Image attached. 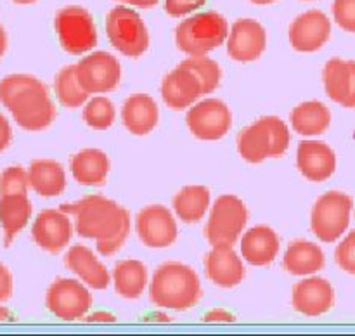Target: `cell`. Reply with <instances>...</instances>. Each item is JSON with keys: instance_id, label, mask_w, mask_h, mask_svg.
Returning a JSON list of instances; mask_svg holds the SVG:
<instances>
[{"instance_id": "43", "label": "cell", "mask_w": 355, "mask_h": 336, "mask_svg": "<svg viewBox=\"0 0 355 336\" xmlns=\"http://www.w3.org/2000/svg\"><path fill=\"white\" fill-rule=\"evenodd\" d=\"M125 3H130L134 7H141V9H149V7H155L159 0H121Z\"/></svg>"}, {"instance_id": "31", "label": "cell", "mask_w": 355, "mask_h": 336, "mask_svg": "<svg viewBox=\"0 0 355 336\" xmlns=\"http://www.w3.org/2000/svg\"><path fill=\"white\" fill-rule=\"evenodd\" d=\"M172 206L184 224H196L210 208V191L205 186H186L173 196Z\"/></svg>"}, {"instance_id": "12", "label": "cell", "mask_w": 355, "mask_h": 336, "mask_svg": "<svg viewBox=\"0 0 355 336\" xmlns=\"http://www.w3.org/2000/svg\"><path fill=\"white\" fill-rule=\"evenodd\" d=\"M80 83L89 94L113 92L121 80L120 61L106 51L85 55L76 64Z\"/></svg>"}, {"instance_id": "32", "label": "cell", "mask_w": 355, "mask_h": 336, "mask_svg": "<svg viewBox=\"0 0 355 336\" xmlns=\"http://www.w3.org/2000/svg\"><path fill=\"white\" fill-rule=\"evenodd\" d=\"M54 92L59 103L69 109H75V107L85 104L90 96L80 83L78 75H76V64L64 66L58 73L54 80Z\"/></svg>"}, {"instance_id": "25", "label": "cell", "mask_w": 355, "mask_h": 336, "mask_svg": "<svg viewBox=\"0 0 355 336\" xmlns=\"http://www.w3.org/2000/svg\"><path fill=\"white\" fill-rule=\"evenodd\" d=\"M111 161L101 149H82L71 156L69 170L73 179L82 186H103L110 173Z\"/></svg>"}, {"instance_id": "47", "label": "cell", "mask_w": 355, "mask_h": 336, "mask_svg": "<svg viewBox=\"0 0 355 336\" xmlns=\"http://www.w3.org/2000/svg\"><path fill=\"white\" fill-rule=\"evenodd\" d=\"M250 2L257 3V6H267V3H274L277 2V0H250Z\"/></svg>"}, {"instance_id": "40", "label": "cell", "mask_w": 355, "mask_h": 336, "mask_svg": "<svg viewBox=\"0 0 355 336\" xmlns=\"http://www.w3.org/2000/svg\"><path fill=\"white\" fill-rule=\"evenodd\" d=\"M12 141V128H10L9 120L0 113V152L6 151Z\"/></svg>"}, {"instance_id": "26", "label": "cell", "mask_w": 355, "mask_h": 336, "mask_svg": "<svg viewBox=\"0 0 355 336\" xmlns=\"http://www.w3.org/2000/svg\"><path fill=\"white\" fill-rule=\"evenodd\" d=\"M31 201L26 193H14L0 196V225L3 229V245L9 248L14 238L26 227L31 218Z\"/></svg>"}, {"instance_id": "35", "label": "cell", "mask_w": 355, "mask_h": 336, "mask_svg": "<svg viewBox=\"0 0 355 336\" xmlns=\"http://www.w3.org/2000/svg\"><path fill=\"white\" fill-rule=\"evenodd\" d=\"M28 187H30V177H28V172L23 166H7L0 173V196L14 193H28Z\"/></svg>"}, {"instance_id": "3", "label": "cell", "mask_w": 355, "mask_h": 336, "mask_svg": "<svg viewBox=\"0 0 355 336\" xmlns=\"http://www.w3.org/2000/svg\"><path fill=\"white\" fill-rule=\"evenodd\" d=\"M149 298L159 308L189 310L201 298L200 277L186 263L165 262L153 274Z\"/></svg>"}, {"instance_id": "33", "label": "cell", "mask_w": 355, "mask_h": 336, "mask_svg": "<svg viewBox=\"0 0 355 336\" xmlns=\"http://www.w3.org/2000/svg\"><path fill=\"white\" fill-rule=\"evenodd\" d=\"M114 116H116L114 104L104 96L92 97L90 100H87L85 107H83V121L96 130L110 128L113 125Z\"/></svg>"}, {"instance_id": "9", "label": "cell", "mask_w": 355, "mask_h": 336, "mask_svg": "<svg viewBox=\"0 0 355 336\" xmlns=\"http://www.w3.org/2000/svg\"><path fill=\"white\" fill-rule=\"evenodd\" d=\"M106 35L111 45L128 58H139L149 48V31L134 9L118 6L106 16Z\"/></svg>"}, {"instance_id": "24", "label": "cell", "mask_w": 355, "mask_h": 336, "mask_svg": "<svg viewBox=\"0 0 355 336\" xmlns=\"http://www.w3.org/2000/svg\"><path fill=\"white\" fill-rule=\"evenodd\" d=\"M158 104L148 94H134L123 103L121 121L125 128L137 137L151 134L158 125Z\"/></svg>"}, {"instance_id": "2", "label": "cell", "mask_w": 355, "mask_h": 336, "mask_svg": "<svg viewBox=\"0 0 355 336\" xmlns=\"http://www.w3.org/2000/svg\"><path fill=\"white\" fill-rule=\"evenodd\" d=\"M0 103L24 130H45L55 120V106L47 85L31 75L14 73L0 80Z\"/></svg>"}, {"instance_id": "21", "label": "cell", "mask_w": 355, "mask_h": 336, "mask_svg": "<svg viewBox=\"0 0 355 336\" xmlns=\"http://www.w3.org/2000/svg\"><path fill=\"white\" fill-rule=\"evenodd\" d=\"M208 279L218 288H234L245 279V265L232 246H214L205 258Z\"/></svg>"}, {"instance_id": "39", "label": "cell", "mask_w": 355, "mask_h": 336, "mask_svg": "<svg viewBox=\"0 0 355 336\" xmlns=\"http://www.w3.org/2000/svg\"><path fill=\"white\" fill-rule=\"evenodd\" d=\"M12 294V276L3 263H0V303L7 301Z\"/></svg>"}, {"instance_id": "44", "label": "cell", "mask_w": 355, "mask_h": 336, "mask_svg": "<svg viewBox=\"0 0 355 336\" xmlns=\"http://www.w3.org/2000/svg\"><path fill=\"white\" fill-rule=\"evenodd\" d=\"M7 51V33L6 30H3V26H0V59H2V55L6 54Z\"/></svg>"}, {"instance_id": "45", "label": "cell", "mask_w": 355, "mask_h": 336, "mask_svg": "<svg viewBox=\"0 0 355 336\" xmlns=\"http://www.w3.org/2000/svg\"><path fill=\"white\" fill-rule=\"evenodd\" d=\"M12 312L9 310V308H6V307H2V305H0V322H3V321H12Z\"/></svg>"}, {"instance_id": "49", "label": "cell", "mask_w": 355, "mask_h": 336, "mask_svg": "<svg viewBox=\"0 0 355 336\" xmlns=\"http://www.w3.org/2000/svg\"><path fill=\"white\" fill-rule=\"evenodd\" d=\"M305 2H311V0H305Z\"/></svg>"}, {"instance_id": "50", "label": "cell", "mask_w": 355, "mask_h": 336, "mask_svg": "<svg viewBox=\"0 0 355 336\" xmlns=\"http://www.w3.org/2000/svg\"><path fill=\"white\" fill-rule=\"evenodd\" d=\"M120 2H121V0H120Z\"/></svg>"}, {"instance_id": "36", "label": "cell", "mask_w": 355, "mask_h": 336, "mask_svg": "<svg viewBox=\"0 0 355 336\" xmlns=\"http://www.w3.org/2000/svg\"><path fill=\"white\" fill-rule=\"evenodd\" d=\"M335 260L340 269L355 276V231H350L340 242L335 251Z\"/></svg>"}, {"instance_id": "15", "label": "cell", "mask_w": 355, "mask_h": 336, "mask_svg": "<svg viewBox=\"0 0 355 336\" xmlns=\"http://www.w3.org/2000/svg\"><path fill=\"white\" fill-rule=\"evenodd\" d=\"M288 37L295 51L311 54L324 47L326 42L329 40L331 21L322 10L311 9L295 17L288 30Z\"/></svg>"}, {"instance_id": "42", "label": "cell", "mask_w": 355, "mask_h": 336, "mask_svg": "<svg viewBox=\"0 0 355 336\" xmlns=\"http://www.w3.org/2000/svg\"><path fill=\"white\" fill-rule=\"evenodd\" d=\"M87 321L89 322H114L116 321V317H114L113 314H110V312H94V314L87 315Z\"/></svg>"}, {"instance_id": "37", "label": "cell", "mask_w": 355, "mask_h": 336, "mask_svg": "<svg viewBox=\"0 0 355 336\" xmlns=\"http://www.w3.org/2000/svg\"><path fill=\"white\" fill-rule=\"evenodd\" d=\"M333 17L342 30L355 33V0H335Z\"/></svg>"}, {"instance_id": "23", "label": "cell", "mask_w": 355, "mask_h": 336, "mask_svg": "<svg viewBox=\"0 0 355 336\" xmlns=\"http://www.w3.org/2000/svg\"><path fill=\"white\" fill-rule=\"evenodd\" d=\"M281 239L269 225H255L241 238V255L250 265L266 267L276 260Z\"/></svg>"}, {"instance_id": "13", "label": "cell", "mask_w": 355, "mask_h": 336, "mask_svg": "<svg viewBox=\"0 0 355 336\" xmlns=\"http://www.w3.org/2000/svg\"><path fill=\"white\" fill-rule=\"evenodd\" d=\"M139 239L148 248H168L179 236L172 211L162 204H149L137 213L135 220Z\"/></svg>"}, {"instance_id": "28", "label": "cell", "mask_w": 355, "mask_h": 336, "mask_svg": "<svg viewBox=\"0 0 355 336\" xmlns=\"http://www.w3.org/2000/svg\"><path fill=\"white\" fill-rule=\"evenodd\" d=\"M30 187L44 197H54L64 193L66 172L62 165L54 159H33L28 168Z\"/></svg>"}, {"instance_id": "22", "label": "cell", "mask_w": 355, "mask_h": 336, "mask_svg": "<svg viewBox=\"0 0 355 336\" xmlns=\"http://www.w3.org/2000/svg\"><path fill=\"white\" fill-rule=\"evenodd\" d=\"M64 265L92 290H106L110 286V270L94 255L89 246L75 245L64 255Z\"/></svg>"}, {"instance_id": "19", "label": "cell", "mask_w": 355, "mask_h": 336, "mask_svg": "<svg viewBox=\"0 0 355 336\" xmlns=\"http://www.w3.org/2000/svg\"><path fill=\"white\" fill-rule=\"evenodd\" d=\"M297 166L305 179L324 182L335 173L336 154L326 142L302 141L297 148Z\"/></svg>"}, {"instance_id": "1", "label": "cell", "mask_w": 355, "mask_h": 336, "mask_svg": "<svg viewBox=\"0 0 355 336\" xmlns=\"http://www.w3.org/2000/svg\"><path fill=\"white\" fill-rule=\"evenodd\" d=\"M59 210L73 217L76 234L96 241L97 251L103 256L120 251L130 234L128 210L101 194H89L75 203H64Z\"/></svg>"}, {"instance_id": "29", "label": "cell", "mask_w": 355, "mask_h": 336, "mask_svg": "<svg viewBox=\"0 0 355 336\" xmlns=\"http://www.w3.org/2000/svg\"><path fill=\"white\" fill-rule=\"evenodd\" d=\"M290 121L297 134L304 135V137H314V135L324 134L329 128L331 111L319 100H307V103H302L293 107Z\"/></svg>"}, {"instance_id": "10", "label": "cell", "mask_w": 355, "mask_h": 336, "mask_svg": "<svg viewBox=\"0 0 355 336\" xmlns=\"http://www.w3.org/2000/svg\"><path fill=\"white\" fill-rule=\"evenodd\" d=\"M45 305L55 317L62 321H76L89 314L92 307V294L80 281L59 277L49 286Z\"/></svg>"}, {"instance_id": "5", "label": "cell", "mask_w": 355, "mask_h": 336, "mask_svg": "<svg viewBox=\"0 0 355 336\" xmlns=\"http://www.w3.org/2000/svg\"><path fill=\"white\" fill-rule=\"evenodd\" d=\"M229 23L217 10L196 12L175 28V44L184 54L207 55L227 42Z\"/></svg>"}, {"instance_id": "20", "label": "cell", "mask_w": 355, "mask_h": 336, "mask_svg": "<svg viewBox=\"0 0 355 336\" xmlns=\"http://www.w3.org/2000/svg\"><path fill=\"white\" fill-rule=\"evenodd\" d=\"M326 96L340 106L355 109V61L333 58L322 69Z\"/></svg>"}, {"instance_id": "11", "label": "cell", "mask_w": 355, "mask_h": 336, "mask_svg": "<svg viewBox=\"0 0 355 336\" xmlns=\"http://www.w3.org/2000/svg\"><path fill=\"white\" fill-rule=\"evenodd\" d=\"M191 134L200 141H218L231 130L232 114L220 99H205L191 106L186 114Z\"/></svg>"}, {"instance_id": "14", "label": "cell", "mask_w": 355, "mask_h": 336, "mask_svg": "<svg viewBox=\"0 0 355 336\" xmlns=\"http://www.w3.org/2000/svg\"><path fill=\"white\" fill-rule=\"evenodd\" d=\"M73 231H75V225L68 213L62 210L47 208V210H42L35 218L31 238L38 248L49 253H59L69 245Z\"/></svg>"}, {"instance_id": "34", "label": "cell", "mask_w": 355, "mask_h": 336, "mask_svg": "<svg viewBox=\"0 0 355 336\" xmlns=\"http://www.w3.org/2000/svg\"><path fill=\"white\" fill-rule=\"evenodd\" d=\"M182 62L186 66H189V68L196 73L198 78L201 80L205 96H208V94H211L214 90H217V87L220 85V64H218L217 61H214V59L208 58V55H189V58Z\"/></svg>"}, {"instance_id": "18", "label": "cell", "mask_w": 355, "mask_h": 336, "mask_svg": "<svg viewBox=\"0 0 355 336\" xmlns=\"http://www.w3.org/2000/svg\"><path fill=\"white\" fill-rule=\"evenodd\" d=\"M291 303L298 314L319 317L328 314L335 305V290L331 283L322 277H305L293 286Z\"/></svg>"}, {"instance_id": "6", "label": "cell", "mask_w": 355, "mask_h": 336, "mask_svg": "<svg viewBox=\"0 0 355 336\" xmlns=\"http://www.w3.org/2000/svg\"><path fill=\"white\" fill-rule=\"evenodd\" d=\"M248 208L234 194L217 197L205 227V236L211 246H234L248 224Z\"/></svg>"}, {"instance_id": "16", "label": "cell", "mask_w": 355, "mask_h": 336, "mask_svg": "<svg viewBox=\"0 0 355 336\" xmlns=\"http://www.w3.org/2000/svg\"><path fill=\"white\" fill-rule=\"evenodd\" d=\"M227 54L238 62L257 61L266 52L267 33L266 28L255 19L243 17L229 30Z\"/></svg>"}, {"instance_id": "17", "label": "cell", "mask_w": 355, "mask_h": 336, "mask_svg": "<svg viewBox=\"0 0 355 336\" xmlns=\"http://www.w3.org/2000/svg\"><path fill=\"white\" fill-rule=\"evenodd\" d=\"M201 96H205L203 83L198 78L196 73L184 62H180L163 78L162 97L170 109H187Z\"/></svg>"}, {"instance_id": "7", "label": "cell", "mask_w": 355, "mask_h": 336, "mask_svg": "<svg viewBox=\"0 0 355 336\" xmlns=\"http://www.w3.org/2000/svg\"><path fill=\"white\" fill-rule=\"evenodd\" d=\"M54 30L61 47L71 55L90 52L99 42L96 21L85 7L68 6L59 9L54 17Z\"/></svg>"}, {"instance_id": "41", "label": "cell", "mask_w": 355, "mask_h": 336, "mask_svg": "<svg viewBox=\"0 0 355 336\" xmlns=\"http://www.w3.org/2000/svg\"><path fill=\"white\" fill-rule=\"evenodd\" d=\"M205 321L207 322H234L236 317L232 312L224 310V308H214V310L205 314Z\"/></svg>"}, {"instance_id": "8", "label": "cell", "mask_w": 355, "mask_h": 336, "mask_svg": "<svg viewBox=\"0 0 355 336\" xmlns=\"http://www.w3.org/2000/svg\"><path fill=\"white\" fill-rule=\"evenodd\" d=\"M354 201L342 191H329L318 197L311 213V229L322 242H335L350 225Z\"/></svg>"}, {"instance_id": "46", "label": "cell", "mask_w": 355, "mask_h": 336, "mask_svg": "<svg viewBox=\"0 0 355 336\" xmlns=\"http://www.w3.org/2000/svg\"><path fill=\"white\" fill-rule=\"evenodd\" d=\"M149 317H151V321H159V322H168L170 321L168 315H165V314H155V315H149Z\"/></svg>"}, {"instance_id": "30", "label": "cell", "mask_w": 355, "mask_h": 336, "mask_svg": "<svg viewBox=\"0 0 355 336\" xmlns=\"http://www.w3.org/2000/svg\"><path fill=\"white\" fill-rule=\"evenodd\" d=\"M111 276L116 294L127 300L141 297L148 284V269L139 260H121L114 265Z\"/></svg>"}, {"instance_id": "38", "label": "cell", "mask_w": 355, "mask_h": 336, "mask_svg": "<svg viewBox=\"0 0 355 336\" xmlns=\"http://www.w3.org/2000/svg\"><path fill=\"white\" fill-rule=\"evenodd\" d=\"M207 3V0H165V12L172 17H182Z\"/></svg>"}, {"instance_id": "4", "label": "cell", "mask_w": 355, "mask_h": 336, "mask_svg": "<svg viewBox=\"0 0 355 336\" xmlns=\"http://www.w3.org/2000/svg\"><path fill=\"white\" fill-rule=\"evenodd\" d=\"M290 142V128L281 118L263 116L239 132L238 151L245 161L259 165L267 158L283 156Z\"/></svg>"}, {"instance_id": "48", "label": "cell", "mask_w": 355, "mask_h": 336, "mask_svg": "<svg viewBox=\"0 0 355 336\" xmlns=\"http://www.w3.org/2000/svg\"><path fill=\"white\" fill-rule=\"evenodd\" d=\"M14 3H21V6H26V3H35L37 0H12Z\"/></svg>"}, {"instance_id": "27", "label": "cell", "mask_w": 355, "mask_h": 336, "mask_svg": "<svg viewBox=\"0 0 355 336\" xmlns=\"http://www.w3.org/2000/svg\"><path fill=\"white\" fill-rule=\"evenodd\" d=\"M326 256L315 242L297 239L288 246L283 256V267L291 276H312L324 269Z\"/></svg>"}]
</instances>
